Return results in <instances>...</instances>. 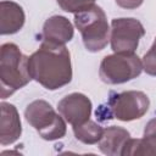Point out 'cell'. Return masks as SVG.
<instances>
[{"mask_svg":"<svg viewBox=\"0 0 156 156\" xmlns=\"http://www.w3.org/2000/svg\"><path fill=\"white\" fill-rule=\"evenodd\" d=\"M28 69L32 79L45 89H60L72 80L71 54L63 44L43 40L28 57Z\"/></svg>","mask_w":156,"mask_h":156,"instance_id":"cell-1","label":"cell"},{"mask_svg":"<svg viewBox=\"0 0 156 156\" xmlns=\"http://www.w3.org/2000/svg\"><path fill=\"white\" fill-rule=\"evenodd\" d=\"M32 79L28 69V57L13 43L0 48V88L1 98L6 99Z\"/></svg>","mask_w":156,"mask_h":156,"instance_id":"cell-2","label":"cell"},{"mask_svg":"<svg viewBox=\"0 0 156 156\" xmlns=\"http://www.w3.org/2000/svg\"><path fill=\"white\" fill-rule=\"evenodd\" d=\"M74 24L80 32L83 44L90 52H98L106 48L110 40V28L104 10L93 5L89 9L74 13Z\"/></svg>","mask_w":156,"mask_h":156,"instance_id":"cell-3","label":"cell"},{"mask_svg":"<svg viewBox=\"0 0 156 156\" xmlns=\"http://www.w3.org/2000/svg\"><path fill=\"white\" fill-rule=\"evenodd\" d=\"M26 121L45 140L61 139L66 134V121L45 100H34L24 110Z\"/></svg>","mask_w":156,"mask_h":156,"instance_id":"cell-4","label":"cell"},{"mask_svg":"<svg viewBox=\"0 0 156 156\" xmlns=\"http://www.w3.org/2000/svg\"><path fill=\"white\" fill-rule=\"evenodd\" d=\"M141 71L143 61L135 54L115 52L102 58L99 76L106 84H122L139 77Z\"/></svg>","mask_w":156,"mask_h":156,"instance_id":"cell-5","label":"cell"},{"mask_svg":"<svg viewBox=\"0 0 156 156\" xmlns=\"http://www.w3.org/2000/svg\"><path fill=\"white\" fill-rule=\"evenodd\" d=\"M150 100L147 95L139 90H128L116 94L108 101L110 116L129 122L141 118L149 110Z\"/></svg>","mask_w":156,"mask_h":156,"instance_id":"cell-6","label":"cell"},{"mask_svg":"<svg viewBox=\"0 0 156 156\" xmlns=\"http://www.w3.org/2000/svg\"><path fill=\"white\" fill-rule=\"evenodd\" d=\"M144 26L135 18H113L111 22V49L115 52L134 54L144 37Z\"/></svg>","mask_w":156,"mask_h":156,"instance_id":"cell-7","label":"cell"},{"mask_svg":"<svg viewBox=\"0 0 156 156\" xmlns=\"http://www.w3.org/2000/svg\"><path fill=\"white\" fill-rule=\"evenodd\" d=\"M91 107L90 99L82 93L68 94L57 104L58 113L72 127L88 121L91 115Z\"/></svg>","mask_w":156,"mask_h":156,"instance_id":"cell-8","label":"cell"},{"mask_svg":"<svg viewBox=\"0 0 156 156\" xmlns=\"http://www.w3.org/2000/svg\"><path fill=\"white\" fill-rule=\"evenodd\" d=\"M1 118H0V144L10 145L20 139L22 126L17 108L9 102H1Z\"/></svg>","mask_w":156,"mask_h":156,"instance_id":"cell-9","label":"cell"},{"mask_svg":"<svg viewBox=\"0 0 156 156\" xmlns=\"http://www.w3.org/2000/svg\"><path fill=\"white\" fill-rule=\"evenodd\" d=\"M156 155V117L150 119L144 129L141 139H129L122 151V156Z\"/></svg>","mask_w":156,"mask_h":156,"instance_id":"cell-10","label":"cell"},{"mask_svg":"<svg viewBox=\"0 0 156 156\" xmlns=\"http://www.w3.org/2000/svg\"><path fill=\"white\" fill-rule=\"evenodd\" d=\"M129 139L130 134L127 129L118 126H111L104 129L98 146L102 154L107 156H117L122 155L123 147Z\"/></svg>","mask_w":156,"mask_h":156,"instance_id":"cell-11","label":"cell"},{"mask_svg":"<svg viewBox=\"0 0 156 156\" xmlns=\"http://www.w3.org/2000/svg\"><path fill=\"white\" fill-rule=\"evenodd\" d=\"M74 30L72 23L63 16H51L43 26V40L66 44L73 38Z\"/></svg>","mask_w":156,"mask_h":156,"instance_id":"cell-12","label":"cell"},{"mask_svg":"<svg viewBox=\"0 0 156 156\" xmlns=\"http://www.w3.org/2000/svg\"><path fill=\"white\" fill-rule=\"evenodd\" d=\"M24 20V11L17 2H0V33L2 35L17 33L23 27Z\"/></svg>","mask_w":156,"mask_h":156,"instance_id":"cell-13","label":"cell"},{"mask_svg":"<svg viewBox=\"0 0 156 156\" xmlns=\"http://www.w3.org/2000/svg\"><path fill=\"white\" fill-rule=\"evenodd\" d=\"M104 129L101 128V126H99L98 123H95L94 121H85L80 124L73 126V133L77 140L82 141L83 144H88V145H93V144H98L101 135H102Z\"/></svg>","mask_w":156,"mask_h":156,"instance_id":"cell-14","label":"cell"},{"mask_svg":"<svg viewBox=\"0 0 156 156\" xmlns=\"http://www.w3.org/2000/svg\"><path fill=\"white\" fill-rule=\"evenodd\" d=\"M56 1L63 11L72 13L82 12L89 9L90 6H93L95 2V0H56Z\"/></svg>","mask_w":156,"mask_h":156,"instance_id":"cell-15","label":"cell"},{"mask_svg":"<svg viewBox=\"0 0 156 156\" xmlns=\"http://www.w3.org/2000/svg\"><path fill=\"white\" fill-rule=\"evenodd\" d=\"M143 69L147 74L156 77V38L149 51L143 57Z\"/></svg>","mask_w":156,"mask_h":156,"instance_id":"cell-16","label":"cell"},{"mask_svg":"<svg viewBox=\"0 0 156 156\" xmlns=\"http://www.w3.org/2000/svg\"><path fill=\"white\" fill-rule=\"evenodd\" d=\"M116 4L126 10H134L136 7H139L144 0H115Z\"/></svg>","mask_w":156,"mask_h":156,"instance_id":"cell-17","label":"cell"}]
</instances>
